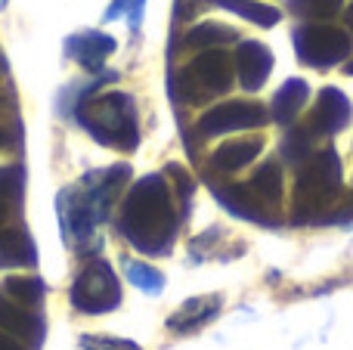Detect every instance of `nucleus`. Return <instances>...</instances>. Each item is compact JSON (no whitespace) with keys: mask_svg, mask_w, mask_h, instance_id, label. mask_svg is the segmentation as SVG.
<instances>
[{"mask_svg":"<svg viewBox=\"0 0 353 350\" xmlns=\"http://www.w3.org/2000/svg\"><path fill=\"white\" fill-rule=\"evenodd\" d=\"M0 329H6V332H16V335H41V326L37 322H31L28 316L22 313V310L16 307V304H10L6 298H0Z\"/></svg>","mask_w":353,"mask_h":350,"instance_id":"a211bd4d","label":"nucleus"},{"mask_svg":"<svg viewBox=\"0 0 353 350\" xmlns=\"http://www.w3.org/2000/svg\"><path fill=\"white\" fill-rule=\"evenodd\" d=\"M81 350H140L134 341L124 338H99V335H84L81 338Z\"/></svg>","mask_w":353,"mask_h":350,"instance_id":"5701e85b","label":"nucleus"},{"mask_svg":"<svg viewBox=\"0 0 353 350\" xmlns=\"http://www.w3.org/2000/svg\"><path fill=\"white\" fill-rule=\"evenodd\" d=\"M174 208L171 196L161 177H146L134 186V192L128 196L121 214V233L134 242L140 251L159 254L168 251V242L174 239Z\"/></svg>","mask_w":353,"mask_h":350,"instance_id":"f257e3e1","label":"nucleus"},{"mask_svg":"<svg viewBox=\"0 0 353 350\" xmlns=\"http://www.w3.org/2000/svg\"><path fill=\"white\" fill-rule=\"evenodd\" d=\"M72 304L81 313H105L121 304V291H118V279L105 260H93L84 267L72 285Z\"/></svg>","mask_w":353,"mask_h":350,"instance_id":"20e7f679","label":"nucleus"},{"mask_svg":"<svg viewBox=\"0 0 353 350\" xmlns=\"http://www.w3.org/2000/svg\"><path fill=\"white\" fill-rule=\"evenodd\" d=\"M350 121V103L341 90L335 87H325L319 93V103L310 115V134L316 136H329V134H338L344 124Z\"/></svg>","mask_w":353,"mask_h":350,"instance_id":"1a4fd4ad","label":"nucleus"},{"mask_svg":"<svg viewBox=\"0 0 353 350\" xmlns=\"http://www.w3.org/2000/svg\"><path fill=\"white\" fill-rule=\"evenodd\" d=\"M338 183H341V161H338V155L332 149H323V152L313 155L310 165L304 167V174L298 180L301 205L304 202L316 205V202L332 198L338 192Z\"/></svg>","mask_w":353,"mask_h":350,"instance_id":"423d86ee","label":"nucleus"},{"mask_svg":"<svg viewBox=\"0 0 353 350\" xmlns=\"http://www.w3.org/2000/svg\"><path fill=\"white\" fill-rule=\"evenodd\" d=\"M6 289L12 291V298H19V301L28 304V307H37V304L43 301V295H47V285H43L41 279H34V276L6 279Z\"/></svg>","mask_w":353,"mask_h":350,"instance_id":"aec40b11","label":"nucleus"},{"mask_svg":"<svg viewBox=\"0 0 353 350\" xmlns=\"http://www.w3.org/2000/svg\"><path fill=\"white\" fill-rule=\"evenodd\" d=\"M217 307H220V298H195V301H186L171 320H168V329H171V332H195V329L205 326L208 320H214Z\"/></svg>","mask_w":353,"mask_h":350,"instance_id":"9b49d317","label":"nucleus"},{"mask_svg":"<svg viewBox=\"0 0 353 350\" xmlns=\"http://www.w3.org/2000/svg\"><path fill=\"white\" fill-rule=\"evenodd\" d=\"M310 136H307V130H292V134H288V140H285V161H292V165H298L301 158H307V152H310Z\"/></svg>","mask_w":353,"mask_h":350,"instance_id":"4be33fe9","label":"nucleus"},{"mask_svg":"<svg viewBox=\"0 0 353 350\" xmlns=\"http://www.w3.org/2000/svg\"><path fill=\"white\" fill-rule=\"evenodd\" d=\"M37 254L31 239L22 229H3L0 233V267H22V264H34Z\"/></svg>","mask_w":353,"mask_h":350,"instance_id":"ddd939ff","label":"nucleus"},{"mask_svg":"<svg viewBox=\"0 0 353 350\" xmlns=\"http://www.w3.org/2000/svg\"><path fill=\"white\" fill-rule=\"evenodd\" d=\"M78 118L99 143L118 149L137 146V112L134 99L124 93H105L99 99H90L78 109Z\"/></svg>","mask_w":353,"mask_h":350,"instance_id":"f03ea898","label":"nucleus"},{"mask_svg":"<svg viewBox=\"0 0 353 350\" xmlns=\"http://www.w3.org/2000/svg\"><path fill=\"white\" fill-rule=\"evenodd\" d=\"M0 350H22V347H19L16 341H10L6 335H0Z\"/></svg>","mask_w":353,"mask_h":350,"instance_id":"b1692460","label":"nucleus"},{"mask_svg":"<svg viewBox=\"0 0 353 350\" xmlns=\"http://www.w3.org/2000/svg\"><path fill=\"white\" fill-rule=\"evenodd\" d=\"M347 25H350V28H353V6H350V10H347Z\"/></svg>","mask_w":353,"mask_h":350,"instance_id":"393cba45","label":"nucleus"},{"mask_svg":"<svg viewBox=\"0 0 353 350\" xmlns=\"http://www.w3.org/2000/svg\"><path fill=\"white\" fill-rule=\"evenodd\" d=\"M232 87V56L211 47L201 50L183 72V93L189 103H201L205 96H220Z\"/></svg>","mask_w":353,"mask_h":350,"instance_id":"7ed1b4c3","label":"nucleus"},{"mask_svg":"<svg viewBox=\"0 0 353 350\" xmlns=\"http://www.w3.org/2000/svg\"><path fill=\"white\" fill-rule=\"evenodd\" d=\"M211 3L220 6V10L236 12V16L248 19V22H254V25H263V28L279 22V10L267 6V3H257V0H211Z\"/></svg>","mask_w":353,"mask_h":350,"instance_id":"2eb2a0df","label":"nucleus"},{"mask_svg":"<svg viewBox=\"0 0 353 350\" xmlns=\"http://www.w3.org/2000/svg\"><path fill=\"white\" fill-rule=\"evenodd\" d=\"M288 10L301 19H332L341 10V0H288Z\"/></svg>","mask_w":353,"mask_h":350,"instance_id":"6ab92c4d","label":"nucleus"},{"mask_svg":"<svg viewBox=\"0 0 353 350\" xmlns=\"http://www.w3.org/2000/svg\"><path fill=\"white\" fill-rule=\"evenodd\" d=\"M263 121H267V109H263L261 103H223L201 118L199 134L217 136V134H230V130L261 127Z\"/></svg>","mask_w":353,"mask_h":350,"instance_id":"0eeeda50","label":"nucleus"},{"mask_svg":"<svg viewBox=\"0 0 353 350\" xmlns=\"http://www.w3.org/2000/svg\"><path fill=\"white\" fill-rule=\"evenodd\" d=\"M294 47H298L301 62L316 68H329L347 59L350 37L347 31L335 28V25H304V28L294 31Z\"/></svg>","mask_w":353,"mask_h":350,"instance_id":"39448f33","label":"nucleus"},{"mask_svg":"<svg viewBox=\"0 0 353 350\" xmlns=\"http://www.w3.org/2000/svg\"><path fill=\"white\" fill-rule=\"evenodd\" d=\"M3 143H6V136H3V134H0V146H3Z\"/></svg>","mask_w":353,"mask_h":350,"instance_id":"a878e982","label":"nucleus"},{"mask_svg":"<svg viewBox=\"0 0 353 350\" xmlns=\"http://www.w3.org/2000/svg\"><path fill=\"white\" fill-rule=\"evenodd\" d=\"M128 279L137 285V289H143V291H159L161 285H165V276H161L155 267L137 264V260H130V264H128Z\"/></svg>","mask_w":353,"mask_h":350,"instance_id":"412c9836","label":"nucleus"},{"mask_svg":"<svg viewBox=\"0 0 353 350\" xmlns=\"http://www.w3.org/2000/svg\"><path fill=\"white\" fill-rule=\"evenodd\" d=\"M0 6H6V0H0Z\"/></svg>","mask_w":353,"mask_h":350,"instance_id":"bb28decb","label":"nucleus"},{"mask_svg":"<svg viewBox=\"0 0 353 350\" xmlns=\"http://www.w3.org/2000/svg\"><path fill=\"white\" fill-rule=\"evenodd\" d=\"M307 84L304 81H298V78H292V81H285L282 84V90L276 93V99H273V118L279 124H292L294 118H298V112L307 105Z\"/></svg>","mask_w":353,"mask_h":350,"instance_id":"f8f14e48","label":"nucleus"},{"mask_svg":"<svg viewBox=\"0 0 353 350\" xmlns=\"http://www.w3.org/2000/svg\"><path fill=\"white\" fill-rule=\"evenodd\" d=\"M248 189H251V196H254L257 202L273 205L276 198L282 196V174H279V165H276V161H267V165H263L261 171L251 177Z\"/></svg>","mask_w":353,"mask_h":350,"instance_id":"f3484780","label":"nucleus"},{"mask_svg":"<svg viewBox=\"0 0 353 350\" xmlns=\"http://www.w3.org/2000/svg\"><path fill=\"white\" fill-rule=\"evenodd\" d=\"M232 65H236L239 84L245 90H261L270 78V68H273V53L257 41H245L239 43L236 56H232Z\"/></svg>","mask_w":353,"mask_h":350,"instance_id":"6e6552de","label":"nucleus"},{"mask_svg":"<svg viewBox=\"0 0 353 350\" xmlns=\"http://www.w3.org/2000/svg\"><path fill=\"white\" fill-rule=\"evenodd\" d=\"M257 152H261V143L257 140L223 143V146L211 155V165L217 167V171H239V167H245L251 158H257Z\"/></svg>","mask_w":353,"mask_h":350,"instance_id":"4468645a","label":"nucleus"},{"mask_svg":"<svg viewBox=\"0 0 353 350\" xmlns=\"http://www.w3.org/2000/svg\"><path fill=\"white\" fill-rule=\"evenodd\" d=\"M65 50L74 62H81V65L87 68V72H99L103 62L109 59L112 50H115V41H112L109 34H103V31H81V34L68 37Z\"/></svg>","mask_w":353,"mask_h":350,"instance_id":"9d476101","label":"nucleus"},{"mask_svg":"<svg viewBox=\"0 0 353 350\" xmlns=\"http://www.w3.org/2000/svg\"><path fill=\"white\" fill-rule=\"evenodd\" d=\"M232 41H236V31L220 25V22H201L183 37V43H186V47H195V50H211V47L232 43Z\"/></svg>","mask_w":353,"mask_h":350,"instance_id":"dca6fc26","label":"nucleus"}]
</instances>
